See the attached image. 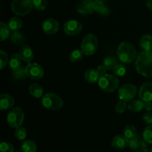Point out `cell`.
<instances>
[{
    "label": "cell",
    "mask_w": 152,
    "mask_h": 152,
    "mask_svg": "<svg viewBox=\"0 0 152 152\" xmlns=\"http://www.w3.org/2000/svg\"><path fill=\"white\" fill-rule=\"evenodd\" d=\"M10 28L4 22H0V38L1 41H4L10 37Z\"/></svg>",
    "instance_id": "cell-24"
},
{
    "label": "cell",
    "mask_w": 152,
    "mask_h": 152,
    "mask_svg": "<svg viewBox=\"0 0 152 152\" xmlns=\"http://www.w3.org/2000/svg\"><path fill=\"white\" fill-rule=\"evenodd\" d=\"M124 135L130 140L137 136V130L132 125H127L124 129Z\"/></svg>",
    "instance_id": "cell-29"
},
{
    "label": "cell",
    "mask_w": 152,
    "mask_h": 152,
    "mask_svg": "<svg viewBox=\"0 0 152 152\" xmlns=\"http://www.w3.org/2000/svg\"><path fill=\"white\" fill-rule=\"evenodd\" d=\"M22 57H21L19 53H13L11 54L9 60V67L12 71L17 69L20 68L21 64H22Z\"/></svg>",
    "instance_id": "cell-20"
},
{
    "label": "cell",
    "mask_w": 152,
    "mask_h": 152,
    "mask_svg": "<svg viewBox=\"0 0 152 152\" xmlns=\"http://www.w3.org/2000/svg\"><path fill=\"white\" fill-rule=\"evenodd\" d=\"M22 152H37V146L33 140H27L22 143L21 147Z\"/></svg>",
    "instance_id": "cell-26"
},
{
    "label": "cell",
    "mask_w": 152,
    "mask_h": 152,
    "mask_svg": "<svg viewBox=\"0 0 152 152\" xmlns=\"http://www.w3.org/2000/svg\"><path fill=\"white\" fill-rule=\"evenodd\" d=\"M10 39L13 44L16 45H22L25 41V36L19 31H13V34H10Z\"/></svg>",
    "instance_id": "cell-25"
},
{
    "label": "cell",
    "mask_w": 152,
    "mask_h": 152,
    "mask_svg": "<svg viewBox=\"0 0 152 152\" xmlns=\"http://www.w3.org/2000/svg\"><path fill=\"white\" fill-rule=\"evenodd\" d=\"M7 60H8V56H7V53L4 50H1V52H0V62H1L0 66H1V70L6 66L7 63Z\"/></svg>",
    "instance_id": "cell-38"
},
{
    "label": "cell",
    "mask_w": 152,
    "mask_h": 152,
    "mask_svg": "<svg viewBox=\"0 0 152 152\" xmlns=\"http://www.w3.org/2000/svg\"><path fill=\"white\" fill-rule=\"evenodd\" d=\"M33 7V0H13L10 4L12 11L17 16L28 15Z\"/></svg>",
    "instance_id": "cell-5"
},
{
    "label": "cell",
    "mask_w": 152,
    "mask_h": 152,
    "mask_svg": "<svg viewBox=\"0 0 152 152\" xmlns=\"http://www.w3.org/2000/svg\"><path fill=\"white\" fill-rule=\"evenodd\" d=\"M144 108H145L147 111H152L151 101H149V102H144Z\"/></svg>",
    "instance_id": "cell-41"
},
{
    "label": "cell",
    "mask_w": 152,
    "mask_h": 152,
    "mask_svg": "<svg viewBox=\"0 0 152 152\" xmlns=\"http://www.w3.org/2000/svg\"><path fill=\"white\" fill-rule=\"evenodd\" d=\"M14 99L7 94H2L0 96V110L6 111L12 108L14 105Z\"/></svg>",
    "instance_id": "cell-15"
},
{
    "label": "cell",
    "mask_w": 152,
    "mask_h": 152,
    "mask_svg": "<svg viewBox=\"0 0 152 152\" xmlns=\"http://www.w3.org/2000/svg\"><path fill=\"white\" fill-rule=\"evenodd\" d=\"M96 1H102V2H105V1H106L107 0H96Z\"/></svg>",
    "instance_id": "cell-43"
},
{
    "label": "cell",
    "mask_w": 152,
    "mask_h": 152,
    "mask_svg": "<svg viewBox=\"0 0 152 152\" xmlns=\"http://www.w3.org/2000/svg\"><path fill=\"white\" fill-rule=\"evenodd\" d=\"M148 152H152V148L151 150H149V151H148Z\"/></svg>",
    "instance_id": "cell-45"
},
{
    "label": "cell",
    "mask_w": 152,
    "mask_h": 152,
    "mask_svg": "<svg viewBox=\"0 0 152 152\" xmlns=\"http://www.w3.org/2000/svg\"><path fill=\"white\" fill-rule=\"evenodd\" d=\"M103 64L107 68L108 71H111L114 68V67L118 64V60L116 57L114 56H107L105 58L103 61Z\"/></svg>",
    "instance_id": "cell-28"
},
{
    "label": "cell",
    "mask_w": 152,
    "mask_h": 152,
    "mask_svg": "<svg viewBox=\"0 0 152 152\" xmlns=\"http://www.w3.org/2000/svg\"><path fill=\"white\" fill-rule=\"evenodd\" d=\"M137 87L132 84H126L122 86L118 91L120 99L125 102H130L137 95Z\"/></svg>",
    "instance_id": "cell-8"
},
{
    "label": "cell",
    "mask_w": 152,
    "mask_h": 152,
    "mask_svg": "<svg viewBox=\"0 0 152 152\" xmlns=\"http://www.w3.org/2000/svg\"><path fill=\"white\" fill-rule=\"evenodd\" d=\"M117 57L123 63H131L138 55L134 46L129 42H123L117 48Z\"/></svg>",
    "instance_id": "cell-2"
},
{
    "label": "cell",
    "mask_w": 152,
    "mask_h": 152,
    "mask_svg": "<svg viewBox=\"0 0 152 152\" xmlns=\"http://www.w3.org/2000/svg\"><path fill=\"white\" fill-rule=\"evenodd\" d=\"M83 1H94V0H83Z\"/></svg>",
    "instance_id": "cell-44"
},
{
    "label": "cell",
    "mask_w": 152,
    "mask_h": 152,
    "mask_svg": "<svg viewBox=\"0 0 152 152\" xmlns=\"http://www.w3.org/2000/svg\"><path fill=\"white\" fill-rule=\"evenodd\" d=\"M129 146L132 151L135 152H147V142L143 138L139 136H136L133 139L129 140Z\"/></svg>",
    "instance_id": "cell-11"
},
{
    "label": "cell",
    "mask_w": 152,
    "mask_h": 152,
    "mask_svg": "<svg viewBox=\"0 0 152 152\" xmlns=\"http://www.w3.org/2000/svg\"><path fill=\"white\" fill-rule=\"evenodd\" d=\"M77 11L80 14H91L94 12L93 7V1H85L82 0L77 4Z\"/></svg>",
    "instance_id": "cell-16"
},
{
    "label": "cell",
    "mask_w": 152,
    "mask_h": 152,
    "mask_svg": "<svg viewBox=\"0 0 152 152\" xmlns=\"http://www.w3.org/2000/svg\"><path fill=\"white\" fill-rule=\"evenodd\" d=\"M96 71H97V72L99 73V74L101 77V76H103L104 74H106V71H108V70L105 68V65H99L97 68V69H96Z\"/></svg>",
    "instance_id": "cell-40"
},
{
    "label": "cell",
    "mask_w": 152,
    "mask_h": 152,
    "mask_svg": "<svg viewBox=\"0 0 152 152\" xmlns=\"http://www.w3.org/2000/svg\"><path fill=\"white\" fill-rule=\"evenodd\" d=\"M25 68L27 77L31 78V80H39L44 75L43 68L37 63L28 62V64L26 65Z\"/></svg>",
    "instance_id": "cell-9"
},
{
    "label": "cell",
    "mask_w": 152,
    "mask_h": 152,
    "mask_svg": "<svg viewBox=\"0 0 152 152\" xmlns=\"http://www.w3.org/2000/svg\"><path fill=\"white\" fill-rule=\"evenodd\" d=\"M25 120V114L19 107L11 108L7 115V123L11 128L20 127Z\"/></svg>",
    "instance_id": "cell-7"
},
{
    "label": "cell",
    "mask_w": 152,
    "mask_h": 152,
    "mask_svg": "<svg viewBox=\"0 0 152 152\" xmlns=\"http://www.w3.org/2000/svg\"><path fill=\"white\" fill-rule=\"evenodd\" d=\"M8 26L13 31H18L22 28V21L18 17H13L9 20Z\"/></svg>",
    "instance_id": "cell-27"
},
{
    "label": "cell",
    "mask_w": 152,
    "mask_h": 152,
    "mask_svg": "<svg viewBox=\"0 0 152 152\" xmlns=\"http://www.w3.org/2000/svg\"><path fill=\"white\" fill-rule=\"evenodd\" d=\"M16 152H20V151H16Z\"/></svg>",
    "instance_id": "cell-46"
},
{
    "label": "cell",
    "mask_w": 152,
    "mask_h": 152,
    "mask_svg": "<svg viewBox=\"0 0 152 152\" xmlns=\"http://www.w3.org/2000/svg\"><path fill=\"white\" fill-rule=\"evenodd\" d=\"M100 75L96 70L89 69L85 74V79L89 83H95L99 81Z\"/></svg>",
    "instance_id": "cell-22"
},
{
    "label": "cell",
    "mask_w": 152,
    "mask_h": 152,
    "mask_svg": "<svg viewBox=\"0 0 152 152\" xmlns=\"http://www.w3.org/2000/svg\"><path fill=\"white\" fill-rule=\"evenodd\" d=\"M139 97L143 102L152 101V82L144 83L139 90Z\"/></svg>",
    "instance_id": "cell-13"
},
{
    "label": "cell",
    "mask_w": 152,
    "mask_h": 152,
    "mask_svg": "<svg viewBox=\"0 0 152 152\" xmlns=\"http://www.w3.org/2000/svg\"><path fill=\"white\" fill-rule=\"evenodd\" d=\"M135 68L140 75L152 77V51H143L138 53L135 61Z\"/></svg>",
    "instance_id": "cell-1"
},
{
    "label": "cell",
    "mask_w": 152,
    "mask_h": 152,
    "mask_svg": "<svg viewBox=\"0 0 152 152\" xmlns=\"http://www.w3.org/2000/svg\"><path fill=\"white\" fill-rule=\"evenodd\" d=\"M129 140L124 134L114 137L111 141V146L117 150H123L129 145Z\"/></svg>",
    "instance_id": "cell-14"
},
{
    "label": "cell",
    "mask_w": 152,
    "mask_h": 152,
    "mask_svg": "<svg viewBox=\"0 0 152 152\" xmlns=\"http://www.w3.org/2000/svg\"><path fill=\"white\" fill-rule=\"evenodd\" d=\"M98 48V39L93 34H89L83 39L81 50L87 56L94 54Z\"/></svg>",
    "instance_id": "cell-6"
},
{
    "label": "cell",
    "mask_w": 152,
    "mask_h": 152,
    "mask_svg": "<svg viewBox=\"0 0 152 152\" xmlns=\"http://www.w3.org/2000/svg\"><path fill=\"white\" fill-rule=\"evenodd\" d=\"M59 29V24L54 19H46L42 24V30L45 34L48 35H53Z\"/></svg>",
    "instance_id": "cell-12"
},
{
    "label": "cell",
    "mask_w": 152,
    "mask_h": 152,
    "mask_svg": "<svg viewBox=\"0 0 152 152\" xmlns=\"http://www.w3.org/2000/svg\"><path fill=\"white\" fill-rule=\"evenodd\" d=\"M146 5L148 8L151 11H152V0H148L146 3Z\"/></svg>",
    "instance_id": "cell-42"
},
{
    "label": "cell",
    "mask_w": 152,
    "mask_h": 152,
    "mask_svg": "<svg viewBox=\"0 0 152 152\" xmlns=\"http://www.w3.org/2000/svg\"><path fill=\"white\" fill-rule=\"evenodd\" d=\"M83 52L82 51V50H74L70 53L69 55V59L71 62H80V60H82L83 58Z\"/></svg>",
    "instance_id": "cell-30"
},
{
    "label": "cell",
    "mask_w": 152,
    "mask_h": 152,
    "mask_svg": "<svg viewBox=\"0 0 152 152\" xmlns=\"http://www.w3.org/2000/svg\"><path fill=\"white\" fill-rule=\"evenodd\" d=\"M144 108V102L142 99H134L128 105V109L134 113L140 112Z\"/></svg>",
    "instance_id": "cell-21"
},
{
    "label": "cell",
    "mask_w": 152,
    "mask_h": 152,
    "mask_svg": "<svg viewBox=\"0 0 152 152\" xmlns=\"http://www.w3.org/2000/svg\"><path fill=\"white\" fill-rule=\"evenodd\" d=\"M98 84L101 90L107 93H111L117 90L120 85V82L115 76L105 74L103 76H101L98 81Z\"/></svg>",
    "instance_id": "cell-3"
},
{
    "label": "cell",
    "mask_w": 152,
    "mask_h": 152,
    "mask_svg": "<svg viewBox=\"0 0 152 152\" xmlns=\"http://www.w3.org/2000/svg\"><path fill=\"white\" fill-rule=\"evenodd\" d=\"M14 136L16 140H23L25 139L27 136V131L25 128L24 127H18L16 128L14 132Z\"/></svg>",
    "instance_id": "cell-32"
},
{
    "label": "cell",
    "mask_w": 152,
    "mask_h": 152,
    "mask_svg": "<svg viewBox=\"0 0 152 152\" xmlns=\"http://www.w3.org/2000/svg\"><path fill=\"white\" fill-rule=\"evenodd\" d=\"M12 76H13V77L15 80H23V79H25L27 77L26 72H25V68H21L20 67V68L14 70V71H13V73H12Z\"/></svg>",
    "instance_id": "cell-31"
},
{
    "label": "cell",
    "mask_w": 152,
    "mask_h": 152,
    "mask_svg": "<svg viewBox=\"0 0 152 152\" xmlns=\"http://www.w3.org/2000/svg\"><path fill=\"white\" fill-rule=\"evenodd\" d=\"M33 6L38 10H44L48 6L47 0H33Z\"/></svg>",
    "instance_id": "cell-34"
},
{
    "label": "cell",
    "mask_w": 152,
    "mask_h": 152,
    "mask_svg": "<svg viewBox=\"0 0 152 152\" xmlns=\"http://www.w3.org/2000/svg\"><path fill=\"white\" fill-rule=\"evenodd\" d=\"M93 7L95 12H97L99 15L107 16L110 13V9L105 4V2L99 1H93Z\"/></svg>",
    "instance_id": "cell-19"
},
{
    "label": "cell",
    "mask_w": 152,
    "mask_h": 152,
    "mask_svg": "<svg viewBox=\"0 0 152 152\" xmlns=\"http://www.w3.org/2000/svg\"><path fill=\"white\" fill-rule=\"evenodd\" d=\"M142 138L148 144H152V126L145 128L142 133Z\"/></svg>",
    "instance_id": "cell-33"
},
{
    "label": "cell",
    "mask_w": 152,
    "mask_h": 152,
    "mask_svg": "<svg viewBox=\"0 0 152 152\" xmlns=\"http://www.w3.org/2000/svg\"><path fill=\"white\" fill-rule=\"evenodd\" d=\"M127 107L128 105L126 104V102L123 100H120L116 105L115 111L117 114H123L124 112H126Z\"/></svg>",
    "instance_id": "cell-36"
},
{
    "label": "cell",
    "mask_w": 152,
    "mask_h": 152,
    "mask_svg": "<svg viewBox=\"0 0 152 152\" xmlns=\"http://www.w3.org/2000/svg\"><path fill=\"white\" fill-rule=\"evenodd\" d=\"M19 54H20L22 60L26 62H31L34 59V52H33L31 48L27 45H24L21 47Z\"/></svg>",
    "instance_id": "cell-17"
},
{
    "label": "cell",
    "mask_w": 152,
    "mask_h": 152,
    "mask_svg": "<svg viewBox=\"0 0 152 152\" xmlns=\"http://www.w3.org/2000/svg\"><path fill=\"white\" fill-rule=\"evenodd\" d=\"M113 71L117 77H123L126 73V68L123 64H117L113 69Z\"/></svg>",
    "instance_id": "cell-35"
},
{
    "label": "cell",
    "mask_w": 152,
    "mask_h": 152,
    "mask_svg": "<svg viewBox=\"0 0 152 152\" xmlns=\"http://www.w3.org/2000/svg\"><path fill=\"white\" fill-rule=\"evenodd\" d=\"M29 93L33 96L36 98H40L43 96V89L41 86L37 84V83H33L29 86Z\"/></svg>",
    "instance_id": "cell-23"
},
{
    "label": "cell",
    "mask_w": 152,
    "mask_h": 152,
    "mask_svg": "<svg viewBox=\"0 0 152 152\" xmlns=\"http://www.w3.org/2000/svg\"><path fill=\"white\" fill-rule=\"evenodd\" d=\"M142 120L147 124H152V112L151 111H148V112L143 114L142 117Z\"/></svg>",
    "instance_id": "cell-39"
},
{
    "label": "cell",
    "mask_w": 152,
    "mask_h": 152,
    "mask_svg": "<svg viewBox=\"0 0 152 152\" xmlns=\"http://www.w3.org/2000/svg\"><path fill=\"white\" fill-rule=\"evenodd\" d=\"M63 30L68 36H77L83 30V25L77 20H68L64 24Z\"/></svg>",
    "instance_id": "cell-10"
},
{
    "label": "cell",
    "mask_w": 152,
    "mask_h": 152,
    "mask_svg": "<svg viewBox=\"0 0 152 152\" xmlns=\"http://www.w3.org/2000/svg\"><path fill=\"white\" fill-rule=\"evenodd\" d=\"M0 152H14V148L11 143L2 142L0 144Z\"/></svg>",
    "instance_id": "cell-37"
},
{
    "label": "cell",
    "mask_w": 152,
    "mask_h": 152,
    "mask_svg": "<svg viewBox=\"0 0 152 152\" xmlns=\"http://www.w3.org/2000/svg\"><path fill=\"white\" fill-rule=\"evenodd\" d=\"M140 46L143 51L152 50V36L150 34H144L142 36L140 41Z\"/></svg>",
    "instance_id": "cell-18"
},
{
    "label": "cell",
    "mask_w": 152,
    "mask_h": 152,
    "mask_svg": "<svg viewBox=\"0 0 152 152\" xmlns=\"http://www.w3.org/2000/svg\"><path fill=\"white\" fill-rule=\"evenodd\" d=\"M42 103L45 108L52 111L59 110L63 106V100L58 95L53 93L45 94L42 98Z\"/></svg>",
    "instance_id": "cell-4"
}]
</instances>
